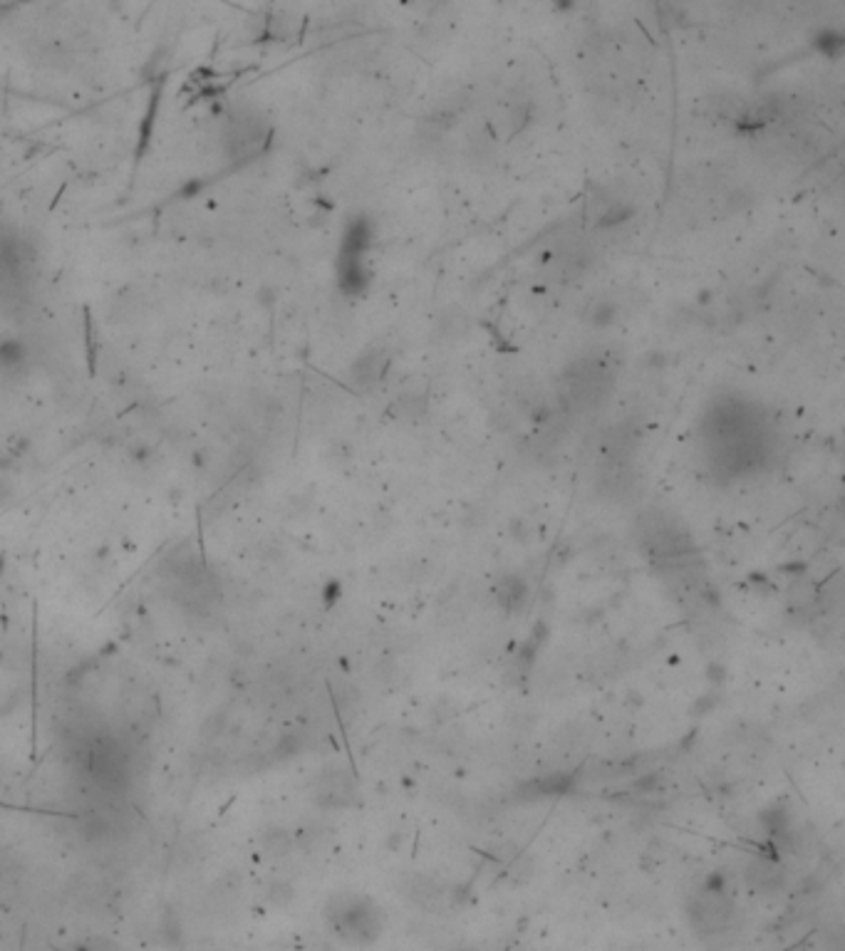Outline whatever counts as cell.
<instances>
[{
	"label": "cell",
	"instance_id": "cell-3",
	"mask_svg": "<svg viewBox=\"0 0 845 951\" xmlns=\"http://www.w3.org/2000/svg\"><path fill=\"white\" fill-rule=\"evenodd\" d=\"M637 540L649 558H680L692 548L689 533L664 511H645L637 523Z\"/></svg>",
	"mask_w": 845,
	"mask_h": 951
},
{
	"label": "cell",
	"instance_id": "cell-2",
	"mask_svg": "<svg viewBox=\"0 0 845 951\" xmlns=\"http://www.w3.org/2000/svg\"><path fill=\"white\" fill-rule=\"evenodd\" d=\"M615 384V367L608 355L575 359L560 377V399L573 412H591L608 399Z\"/></svg>",
	"mask_w": 845,
	"mask_h": 951
},
{
	"label": "cell",
	"instance_id": "cell-1",
	"mask_svg": "<svg viewBox=\"0 0 845 951\" xmlns=\"http://www.w3.org/2000/svg\"><path fill=\"white\" fill-rule=\"evenodd\" d=\"M702 454L712 471L739 479L759 471L771 451L766 414L741 397H719L702 419Z\"/></svg>",
	"mask_w": 845,
	"mask_h": 951
},
{
	"label": "cell",
	"instance_id": "cell-6",
	"mask_svg": "<svg viewBox=\"0 0 845 951\" xmlns=\"http://www.w3.org/2000/svg\"><path fill=\"white\" fill-rule=\"evenodd\" d=\"M402 894L406 899H412L414 905L427 909L431 915H444L452 907V892L449 887H444L431 877L424 874H409L402 884Z\"/></svg>",
	"mask_w": 845,
	"mask_h": 951
},
{
	"label": "cell",
	"instance_id": "cell-4",
	"mask_svg": "<svg viewBox=\"0 0 845 951\" xmlns=\"http://www.w3.org/2000/svg\"><path fill=\"white\" fill-rule=\"evenodd\" d=\"M382 931V917L380 909L372 905V899L352 894L340 907V934L355 944L374 941Z\"/></svg>",
	"mask_w": 845,
	"mask_h": 951
},
{
	"label": "cell",
	"instance_id": "cell-5",
	"mask_svg": "<svg viewBox=\"0 0 845 951\" xmlns=\"http://www.w3.org/2000/svg\"><path fill=\"white\" fill-rule=\"evenodd\" d=\"M731 912H734V905L721 890H704V892L696 894L689 905V919L699 934L724 931L729 927Z\"/></svg>",
	"mask_w": 845,
	"mask_h": 951
},
{
	"label": "cell",
	"instance_id": "cell-7",
	"mask_svg": "<svg viewBox=\"0 0 845 951\" xmlns=\"http://www.w3.org/2000/svg\"><path fill=\"white\" fill-rule=\"evenodd\" d=\"M528 595L526 584L519 580V577H509L503 580V584L498 587V600L506 605V608H516V602H523V597Z\"/></svg>",
	"mask_w": 845,
	"mask_h": 951
}]
</instances>
